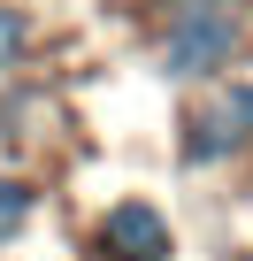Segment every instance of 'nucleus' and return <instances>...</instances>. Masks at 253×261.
<instances>
[{"instance_id": "nucleus-2", "label": "nucleus", "mask_w": 253, "mask_h": 261, "mask_svg": "<svg viewBox=\"0 0 253 261\" xmlns=\"http://www.w3.org/2000/svg\"><path fill=\"white\" fill-rule=\"evenodd\" d=\"M92 253L100 261H169L177 253V230H169V215L154 200H115L100 215V230H92Z\"/></svg>"}, {"instance_id": "nucleus-6", "label": "nucleus", "mask_w": 253, "mask_h": 261, "mask_svg": "<svg viewBox=\"0 0 253 261\" xmlns=\"http://www.w3.org/2000/svg\"><path fill=\"white\" fill-rule=\"evenodd\" d=\"M230 123H238V139H253V77H238V85H222V100H215Z\"/></svg>"}, {"instance_id": "nucleus-7", "label": "nucleus", "mask_w": 253, "mask_h": 261, "mask_svg": "<svg viewBox=\"0 0 253 261\" xmlns=\"http://www.w3.org/2000/svg\"><path fill=\"white\" fill-rule=\"evenodd\" d=\"M169 8H230V0H169Z\"/></svg>"}, {"instance_id": "nucleus-5", "label": "nucleus", "mask_w": 253, "mask_h": 261, "mask_svg": "<svg viewBox=\"0 0 253 261\" xmlns=\"http://www.w3.org/2000/svg\"><path fill=\"white\" fill-rule=\"evenodd\" d=\"M23 46H31L23 8H0V69H16V62H23Z\"/></svg>"}, {"instance_id": "nucleus-1", "label": "nucleus", "mask_w": 253, "mask_h": 261, "mask_svg": "<svg viewBox=\"0 0 253 261\" xmlns=\"http://www.w3.org/2000/svg\"><path fill=\"white\" fill-rule=\"evenodd\" d=\"M238 39H245L238 8H177L169 39H161V69L169 77H222L230 54H238Z\"/></svg>"}, {"instance_id": "nucleus-4", "label": "nucleus", "mask_w": 253, "mask_h": 261, "mask_svg": "<svg viewBox=\"0 0 253 261\" xmlns=\"http://www.w3.org/2000/svg\"><path fill=\"white\" fill-rule=\"evenodd\" d=\"M31 207H39V192H31V185H16V177H0V238H16V230L31 223Z\"/></svg>"}, {"instance_id": "nucleus-3", "label": "nucleus", "mask_w": 253, "mask_h": 261, "mask_svg": "<svg viewBox=\"0 0 253 261\" xmlns=\"http://www.w3.org/2000/svg\"><path fill=\"white\" fill-rule=\"evenodd\" d=\"M184 130H192V139H184V162H200V169H207V162H230V154L245 146V139H238V123H230L222 108H207V115H192Z\"/></svg>"}, {"instance_id": "nucleus-8", "label": "nucleus", "mask_w": 253, "mask_h": 261, "mask_svg": "<svg viewBox=\"0 0 253 261\" xmlns=\"http://www.w3.org/2000/svg\"><path fill=\"white\" fill-rule=\"evenodd\" d=\"M245 261H253V253H245Z\"/></svg>"}]
</instances>
